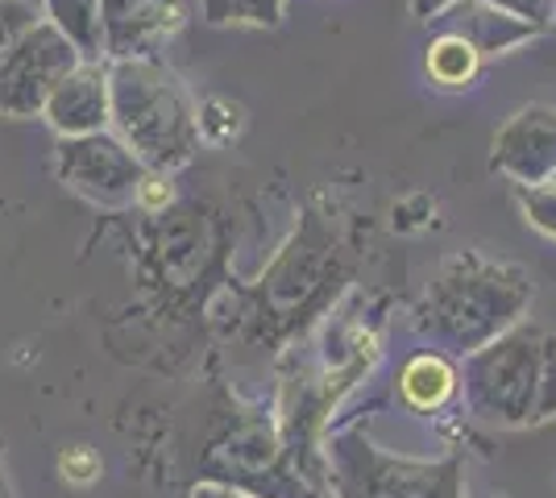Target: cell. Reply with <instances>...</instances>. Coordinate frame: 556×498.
I'll return each mask as SVG.
<instances>
[{"label":"cell","mask_w":556,"mask_h":498,"mask_svg":"<svg viewBox=\"0 0 556 498\" xmlns=\"http://www.w3.org/2000/svg\"><path fill=\"white\" fill-rule=\"evenodd\" d=\"M71 50L54 29H25L0 59V113L29 117L67 79Z\"/></svg>","instance_id":"cell-1"},{"label":"cell","mask_w":556,"mask_h":498,"mask_svg":"<svg viewBox=\"0 0 556 498\" xmlns=\"http://www.w3.org/2000/svg\"><path fill=\"white\" fill-rule=\"evenodd\" d=\"M50 108V120L59 125V129H88L96 117H100V84H92L88 75H67L47 100Z\"/></svg>","instance_id":"cell-2"},{"label":"cell","mask_w":556,"mask_h":498,"mask_svg":"<svg viewBox=\"0 0 556 498\" xmlns=\"http://www.w3.org/2000/svg\"><path fill=\"white\" fill-rule=\"evenodd\" d=\"M403 391H407V399L416 407H437L453 391V374L437 357H416L407 366V374H403Z\"/></svg>","instance_id":"cell-3"},{"label":"cell","mask_w":556,"mask_h":498,"mask_svg":"<svg viewBox=\"0 0 556 498\" xmlns=\"http://www.w3.org/2000/svg\"><path fill=\"white\" fill-rule=\"evenodd\" d=\"M428 72H432V79H441L444 88H462L478 72V50L465 47L462 38H444L428 54Z\"/></svg>","instance_id":"cell-4"},{"label":"cell","mask_w":556,"mask_h":498,"mask_svg":"<svg viewBox=\"0 0 556 498\" xmlns=\"http://www.w3.org/2000/svg\"><path fill=\"white\" fill-rule=\"evenodd\" d=\"M29 29V9L22 0H0V59L9 54V47Z\"/></svg>","instance_id":"cell-5"},{"label":"cell","mask_w":556,"mask_h":498,"mask_svg":"<svg viewBox=\"0 0 556 498\" xmlns=\"http://www.w3.org/2000/svg\"><path fill=\"white\" fill-rule=\"evenodd\" d=\"M59 470H63V477H71L75 486H88V482L96 477V470H100V461H96L88 449H71Z\"/></svg>","instance_id":"cell-6"},{"label":"cell","mask_w":556,"mask_h":498,"mask_svg":"<svg viewBox=\"0 0 556 498\" xmlns=\"http://www.w3.org/2000/svg\"><path fill=\"white\" fill-rule=\"evenodd\" d=\"M141 200H146L150 208H159V204H166V200H170V188H163L159 179H146V188H141Z\"/></svg>","instance_id":"cell-7"}]
</instances>
